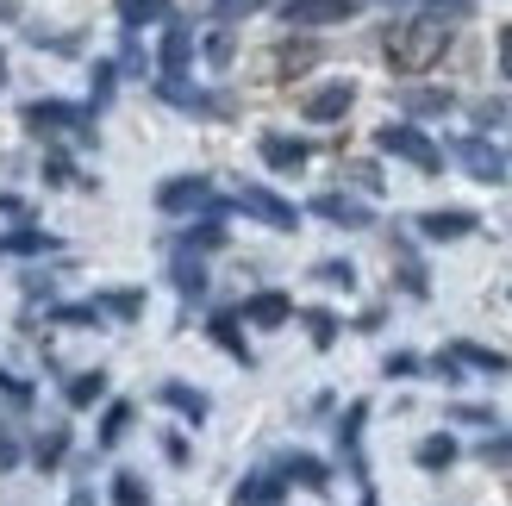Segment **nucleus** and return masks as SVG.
Wrapping results in <instances>:
<instances>
[{"label": "nucleus", "instance_id": "f257e3e1", "mask_svg": "<svg viewBox=\"0 0 512 506\" xmlns=\"http://www.w3.org/2000/svg\"><path fill=\"white\" fill-rule=\"evenodd\" d=\"M450 32H456V25H450L444 13L400 19V25H388V38H381V57H388L394 75H425V69L450 50Z\"/></svg>", "mask_w": 512, "mask_h": 506}, {"label": "nucleus", "instance_id": "f03ea898", "mask_svg": "<svg viewBox=\"0 0 512 506\" xmlns=\"http://www.w3.org/2000/svg\"><path fill=\"white\" fill-rule=\"evenodd\" d=\"M375 150H381V157L413 163L419 175H444V144H431L419 125H381V132H375Z\"/></svg>", "mask_w": 512, "mask_h": 506}, {"label": "nucleus", "instance_id": "7ed1b4c3", "mask_svg": "<svg viewBox=\"0 0 512 506\" xmlns=\"http://www.w3.org/2000/svg\"><path fill=\"white\" fill-rule=\"evenodd\" d=\"M157 207L163 213H225V200L213 194L207 175H169L157 188Z\"/></svg>", "mask_w": 512, "mask_h": 506}, {"label": "nucleus", "instance_id": "20e7f679", "mask_svg": "<svg viewBox=\"0 0 512 506\" xmlns=\"http://www.w3.org/2000/svg\"><path fill=\"white\" fill-rule=\"evenodd\" d=\"M232 207L250 213V219H263V225H275V232H294V225H300V207H294V200H281L275 188H256V182H244V188L232 194Z\"/></svg>", "mask_w": 512, "mask_h": 506}, {"label": "nucleus", "instance_id": "39448f33", "mask_svg": "<svg viewBox=\"0 0 512 506\" xmlns=\"http://www.w3.org/2000/svg\"><path fill=\"white\" fill-rule=\"evenodd\" d=\"M88 107H75V100H32V107H25V125H32V132H82V138H94L88 132Z\"/></svg>", "mask_w": 512, "mask_h": 506}, {"label": "nucleus", "instance_id": "423d86ee", "mask_svg": "<svg viewBox=\"0 0 512 506\" xmlns=\"http://www.w3.org/2000/svg\"><path fill=\"white\" fill-rule=\"evenodd\" d=\"M356 19V0H288L281 7V25H294V32H319V25H344Z\"/></svg>", "mask_w": 512, "mask_h": 506}, {"label": "nucleus", "instance_id": "0eeeda50", "mask_svg": "<svg viewBox=\"0 0 512 506\" xmlns=\"http://www.w3.org/2000/svg\"><path fill=\"white\" fill-rule=\"evenodd\" d=\"M456 163H463L475 182H506V150L494 138H456Z\"/></svg>", "mask_w": 512, "mask_h": 506}, {"label": "nucleus", "instance_id": "6e6552de", "mask_svg": "<svg viewBox=\"0 0 512 506\" xmlns=\"http://www.w3.org/2000/svg\"><path fill=\"white\" fill-rule=\"evenodd\" d=\"M157 100H169V107H182V113H200V119H219V113H232V100L225 94H207V88H194V82H157Z\"/></svg>", "mask_w": 512, "mask_h": 506}, {"label": "nucleus", "instance_id": "1a4fd4ad", "mask_svg": "<svg viewBox=\"0 0 512 506\" xmlns=\"http://www.w3.org/2000/svg\"><path fill=\"white\" fill-rule=\"evenodd\" d=\"M350 107H356V82H325V88H313V94L300 100V113L313 119V125H338Z\"/></svg>", "mask_w": 512, "mask_h": 506}, {"label": "nucleus", "instance_id": "9d476101", "mask_svg": "<svg viewBox=\"0 0 512 506\" xmlns=\"http://www.w3.org/2000/svg\"><path fill=\"white\" fill-rule=\"evenodd\" d=\"M157 63H163V75H169V82H182V75H188V63H194V25H182V19H169V25H163Z\"/></svg>", "mask_w": 512, "mask_h": 506}, {"label": "nucleus", "instance_id": "9b49d317", "mask_svg": "<svg viewBox=\"0 0 512 506\" xmlns=\"http://www.w3.org/2000/svg\"><path fill=\"white\" fill-rule=\"evenodd\" d=\"M413 225H419V238H431V244H456V238H469L481 219L463 213V207H438V213H419Z\"/></svg>", "mask_w": 512, "mask_h": 506}, {"label": "nucleus", "instance_id": "f8f14e48", "mask_svg": "<svg viewBox=\"0 0 512 506\" xmlns=\"http://www.w3.org/2000/svg\"><path fill=\"white\" fill-rule=\"evenodd\" d=\"M256 157H263L275 175H294V169L313 163V144H306V138H281V132H269L263 144H256Z\"/></svg>", "mask_w": 512, "mask_h": 506}, {"label": "nucleus", "instance_id": "ddd939ff", "mask_svg": "<svg viewBox=\"0 0 512 506\" xmlns=\"http://www.w3.org/2000/svg\"><path fill=\"white\" fill-rule=\"evenodd\" d=\"M313 213H319L325 225H344V232H363V225H375V213H369L356 194H319Z\"/></svg>", "mask_w": 512, "mask_h": 506}, {"label": "nucleus", "instance_id": "4468645a", "mask_svg": "<svg viewBox=\"0 0 512 506\" xmlns=\"http://www.w3.org/2000/svg\"><path fill=\"white\" fill-rule=\"evenodd\" d=\"M281 500H288V482H281L275 469H256L232 488V506H281Z\"/></svg>", "mask_w": 512, "mask_h": 506}, {"label": "nucleus", "instance_id": "2eb2a0df", "mask_svg": "<svg viewBox=\"0 0 512 506\" xmlns=\"http://www.w3.org/2000/svg\"><path fill=\"white\" fill-rule=\"evenodd\" d=\"M288 319H294V300L281 294V288H263V294L244 300V325H263V332H275V325H288Z\"/></svg>", "mask_w": 512, "mask_h": 506}, {"label": "nucleus", "instance_id": "dca6fc26", "mask_svg": "<svg viewBox=\"0 0 512 506\" xmlns=\"http://www.w3.org/2000/svg\"><path fill=\"white\" fill-rule=\"evenodd\" d=\"M281 482H300V488H313V494H331V469L319 457H306V450H294V457H281Z\"/></svg>", "mask_w": 512, "mask_h": 506}, {"label": "nucleus", "instance_id": "f3484780", "mask_svg": "<svg viewBox=\"0 0 512 506\" xmlns=\"http://www.w3.org/2000/svg\"><path fill=\"white\" fill-rule=\"evenodd\" d=\"M207 338H213L232 363L250 369V344H244V319H238V313H213V319H207Z\"/></svg>", "mask_w": 512, "mask_h": 506}, {"label": "nucleus", "instance_id": "a211bd4d", "mask_svg": "<svg viewBox=\"0 0 512 506\" xmlns=\"http://www.w3.org/2000/svg\"><path fill=\"white\" fill-rule=\"evenodd\" d=\"M450 357L463 363V369H481V375H512V357H506V350H488V344H469V338H456V344H450Z\"/></svg>", "mask_w": 512, "mask_h": 506}, {"label": "nucleus", "instance_id": "6ab92c4d", "mask_svg": "<svg viewBox=\"0 0 512 506\" xmlns=\"http://www.w3.org/2000/svg\"><path fill=\"white\" fill-rule=\"evenodd\" d=\"M63 400H69L75 413H82V407H100V400H107V369H82V375H69V382H63Z\"/></svg>", "mask_w": 512, "mask_h": 506}, {"label": "nucleus", "instance_id": "aec40b11", "mask_svg": "<svg viewBox=\"0 0 512 506\" xmlns=\"http://www.w3.org/2000/svg\"><path fill=\"white\" fill-rule=\"evenodd\" d=\"M157 400H163L169 413H182L188 425H200V419H207V394H200V388H188V382H163V388H157Z\"/></svg>", "mask_w": 512, "mask_h": 506}, {"label": "nucleus", "instance_id": "412c9836", "mask_svg": "<svg viewBox=\"0 0 512 506\" xmlns=\"http://www.w3.org/2000/svg\"><path fill=\"white\" fill-rule=\"evenodd\" d=\"M119 19H125V38H132L138 25H169L175 0H119Z\"/></svg>", "mask_w": 512, "mask_h": 506}, {"label": "nucleus", "instance_id": "4be33fe9", "mask_svg": "<svg viewBox=\"0 0 512 506\" xmlns=\"http://www.w3.org/2000/svg\"><path fill=\"white\" fill-rule=\"evenodd\" d=\"M400 107L413 113V119H438V113L456 107V94H450V88H406V94H400Z\"/></svg>", "mask_w": 512, "mask_h": 506}, {"label": "nucleus", "instance_id": "5701e85b", "mask_svg": "<svg viewBox=\"0 0 512 506\" xmlns=\"http://www.w3.org/2000/svg\"><path fill=\"white\" fill-rule=\"evenodd\" d=\"M363 425H369V400H356V407L338 419V444H344V457L363 469V457H356V450H363Z\"/></svg>", "mask_w": 512, "mask_h": 506}, {"label": "nucleus", "instance_id": "b1692460", "mask_svg": "<svg viewBox=\"0 0 512 506\" xmlns=\"http://www.w3.org/2000/svg\"><path fill=\"white\" fill-rule=\"evenodd\" d=\"M169 282H175V294L200 300V294H207V269H200V257H188V250H182V257L169 263Z\"/></svg>", "mask_w": 512, "mask_h": 506}, {"label": "nucleus", "instance_id": "393cba45", "mask_svg": "<svg viewBox=\"0 0 512 506\" xmlns=\"http://www.w3.org/2000/svg\"><path fill=\"white\" fill-rule=\"evenodd\" d=\"M132 400H107V413H100V450H113L125 432H132Z\"/></svg>", "mask_w": 512, "mask_h": 506}, {"label": "nucleus", "instance_id": "a878e982", "mask_svg": "<svg viewBox=\"0 0 512 506\" xmlns=\"http://www.w3.org/2000/svg\"><path fill=\"white\" fill-rule=\"evenodd\" d=\"M38 250H57L50 232H32V225H19V232L0 238V257H38Z\"/></svg>", "mask_w": 512, "mask_h": 506}, {"label": "nucleus", "instance_id": "bb28decb", "mask_svg": "<svg viewBox=\"0 0 512 506\" xmlns=\"http://www.w3.org/2000/svg\"><path fill=\"white\" fill-rule=\"evenodd\" d=\"M413 457H419V469H450V463H456V438H450V432H431Z\"/></svg>", "mask_w": 512, "mask_h": 506}, {"label": "nucleus", "instance_id": "cd10ccee", "mask_svg": "<svg viewBox=\"0 0 512 506\" xmlns=\"http://www.w3.org/2000/svg\"><path fill=\"white\" fill-rule=\"evenodd\" d=\"M219 244H225V225H219V213H207L200 225H188V232H182V250H188V257H194V250H219Z\"/></svg>", "mask_w": 512, "mask_h": 506}, {"label": "nucleus", "instance_id": "c85d7f7f", "mask_svg": "<svg viewBox=\"0 0 512 506\" xmlns=\"http://www.w3.org/2000/svg\"><path fill=\"white\" fill-rule=\"evenodd\" d=\"M63 457H69V432H63V425H50V432L32 444V463H38V469H57Z\"/></svg>", "mask_w": 512, "mask_h": 506}, {"label": "nucleus", "instance_id": "c756f323", "mask_svg": "<svg viewBox=\"0 0 512 506\" xmlns=\"http://www.w3.org/2000/svg\"><path fill=\"white\" fill-rule=\"evenodd\" d=\"M94 307L113 313V319H138V313H144V294H138V288H113V294H100Z\"/></svg>", "mask_w": 512, "mask_h": 506}, {"label": "nucleus", "instance_id": "7c9ffc66", "mask_svg": "<svg viewBox=\"0 0 512 506\" xmlns=\"http://www.w3.org/2000/svg\"><path fill=\"white\" fill-rule=\"evenodd\" d=\"M50 319L69 325V332H94L100 325V307H82V300H63V307H50Z\"/></svg>", "mask_w": 512, "mask_h": 506}, {"label": "nucleus", "instance_id": "2f4dec72", "mask_svg": "<svg viewBox=\"0 0 512 506\" xmlns=\"http://www.w3.org/2000/svg\"><path fill=\"white\" fill-rule=\"evenodd\" d=\"M113 506H150V488H144V475L119 469V475H113Z\"/></svg>", "mask_w": 512, "mask_h": 506}, {"label": "nucleus", "instance_id": "473e14b6", "mask_svg": "<svg viewBox=\"0 0 512 506\" xmlns=\"http://www.w3.org/2000/svg\"><path fill=\"white\" fill-rule=\"evenodd\" d=\"M306 332H313V344H319V350H331V344H338V313L313 307V313H306Z\"/></svg>", "mask_w": 512, "mask_h": 506}, {"label": "nucleus", "instance_id": "72a5a7b5", "mask_svg": "<svg viewBox=\"0 0 512 506\" xmlns=\"http://www.w3.org/2000/svg\"><path fill=\"white\" fill-rule=\"evenodd\" d=\"M475 457H481V463H488V469H512V432H500V438H488V444H481V450H475Z\"/></svg>", "mask_w": 512, "mask_h": 506}, {"label": "nucleus", "instance_id": "f704fd0d", "mask_svg": "<svg viewBox=\"0 0 512 506\" xmlns=\"http://www.w3.org/2000/svg\"><path fill=\"white\" fill-rule=\"evenodd\" d=\"M313 275H319V282H325V288H356V269H350L344 257H331V263H319Z\"/></svg>", "mask_w": 512, "mask_h": 506}, {"label": "nucleus", "instance_id": "c9c22d12", "mask_svg": "<svg viewBox=\"0 0 512 506\" xmlns=\"http://www.w3.org/2000/svg\"><path fill=\"white\" fill-rule=\"evenodd\" d=\"M19 463H25V444L13 438V425H0V475L19 469Z\"/></svg>", "mask_w": 512, "mask_h": 506}, {"label": "nucleus", "instance_id": "e433bc0d", "mask_svg": "<svg viewBox=\"0 0 512 506\" xmlns=\"http://www.w3.org/2000/svg\"><path fill=\"white\" fill-rule=\"evenodd\" d=\"M113 88H119V69L113 63H94V107H107Z\"/></svg>", "mask_w": 512, "mask_h": 506}, {"label": "nucleus", "instance_id": "4c0bfd02", "mask_svg": "<svg viewBox=\"0 0 512 506\" xmlns=\"http://www.w3.org/2000/svg\"><path fill=\"white\" fill-rule=\"evenodd\" d=\"M44 182H50V188H69V182H75V163L63 157V150H50V163H44Z\"/></svg>", "mask_w": 512, "mask_h": 506}, {"label": "nucleus", "instance_id": "58836bf2", "mask_svg": "<svg viewBox=\"0 0 512 506\" xmlns=\"http://www.w3.org/2000/svg\"><path fill=\"white\" fill-rule=\"evenodd\" d=\"M232 50H238V44H232V32L219 25V32L207 38V63H213V69H225V63H232Z\"/></svg>", "mask_w": 512, "mask_h": 506}, {"label": "nucleus", "instance_id": "ea45409f", "mask_svg": "<svg viewBox=\"0 0 512 506\" xmlns=\"http://www.w3.org/2000/svg\"><path fill=\"white\" fill-rule=\"evenodd\" d=\"M313 57H319L313 44H281V50H275V63H281V69H306Z\"/></svg>", "mask_w": 512, "mask_h": 506}, {"label": "nucleus", "instance_id": "a19ab883", "mask_svg": "<svg viewBox=\"0 0 512 506\" xmlns=\"http://www.w3.org/2000/svg\"><path fill=\"white\" fill-rule=\"evenodd\" d=\"M113 69H125V75H144V69H150V57H144V50H138L132 38H125V44H119V63H113Z\"/></svg>", "mask_w": 512, "mask_h": 506}, {"label": "nucleus", "instance_id": "79ce46f5", "mask_svg": "<svg viewBox=\"0 0 512 506\" xmlns=\"http://www.w3.org/2000/svg\"><path fill=\"white\" fill-rule=\"evenodd\" d=\"M0 394H13V400H25V407H32V382H25V375H13L7 363H0Z\"/></svg>", "mask_w": 512, "mask_h": 506}, {"label": "nucleus", "instance_id": "37998d69", "mask_svg": "<svg viewBox=\"0 0 512 506\" xmlns=\"http://www.w3.org/2000/svg\"><path fill=\"white\" fill-rule=\"evenodd\" d=\"M425 363L413 357V350H394V357H388V375H394V382H406V375H419Z\"/></svg>", "mask_w": 512, "mask_h": 506}, {"label": "nucleus", "instance_id": "c03bdc74", "mask_svg": "<svg viewBox=\"0 0 512 506\" xmlns=\"http://www.w3.org/2000/svg\"><path fill=\"white\" fill-rule=\"evenodd\" d=\"M256 7H269V0H213L219 19H244V13H256Z\"/></svg>", "mask_w": 512, "mask_h": 506}, {"label": "nucleus", "instance_id": "a18cd8bd", "mask_svg": "<svg viewBox=\"0 0 512 506\" xmlns=\"http://www.w3.org/2000/svg\"><path fill=\"white\" fill-rule=\"evenodd\" d=\"M425 369H431V375H438V382H463V363H456V357H450V350H444V357H431Z\"/></svg>", "mask_w": 512, "mask_h": 506}, {"label": "nucleus", "instance_id": "49530a36", "mask_svg": "<svg viewBox=\"0 0 512 506\" xmlns=\"http://www.w3.org/2000/svg\"><path fill=\"white\" fill-rule=\"evenodd\" d=\"M163 457L169 463H188V438L182 432H163Z\"/></svg>", "mask_w": 512, "mask_h": 506}, {"label": "nucleus", "instance_id": "de8ad7c7", "mask_svg": "<svg viewBox=\"0 0 512 506\" xmlns=\"http://www.w3.org/2000/svg\"><path fill=\"white\" fill-rule=\"evenodd\" d=\"M0 213H7V219H25V225H32V207H25L19 194H0Z\"/></svg>", "mask_w": 512, "mask_h": 506}, {"label": "nucleus", "instance_id": "09e8293b", "mask_svg": "<svg viewBox=\"0 0 512 506\" xmlns=\"http://www.w3.org/2000/svg\"><path fill=\"white\" fill-rule=\"evenodd\" d=\"M500 75L512 82V25H500Z\"/></svg>", "mask_w": 512, "mask_h": 506}, {"label": "nucleus", "instance_id": "8fccbe9b", "mask_svg": "<svg viewBox=\"0 0 512 506\" xmlns=\"http://www.w3.org/2000/svg\"><path fill=\"white\" fill-rule=\"evenodd\" d=\"M400 288H406V294H425V269L406 263V269H400Z\"/></svg>", "mask_w": 512, "mask_h": 506}, {"label": "nucleus", "instance_id": "3c124183", "mask_svg": "<svg viewBox=\"0 0 512 506\" xmlns=\"http://www.w3.org/2000/svg\"><path fill=\"white\" fill-rule=\"evenodd\" d=\"M350 175H356V188H369V194H381V175H375V169H369V163H356V169H350Z\"/></svg>", "mask_w": 512, "mask_h": 506}, {"label": "nucleus", "instance_id": "603ef678", "mask_svg": "<svg viewBox=\"0 0 512 506\" xmlns=\"http://www.w3.org/2000/svg\"><path fill=\"white\" fill-rule=\"evenodd\" d=\"M456 419H463V425H494V413H488V407H456Z\"/></svg>", "mask_w": 512, "mask_h": 506}, {"label": "nucleus", "instance_id": "864d4df0", "mask_svg": "<svg viewBox=\"0 0 512 506\" xmlns=\"http://www.w3.org/2000/svg\"><path fill=\"white\" fill-rule=\"evenodd\" d=\"M69 506H94V494H88V488H75V494H69Z\"/></svg>", "mask_w": 512, "mask_h": 506}, {"label": "nucleus", "instance_id": "5fc2aeb1", "mask_svg": "<svg viewBox=\"0 0 512 506\" xmlns=\"http://www.w3.org/2000/svg\"><path fill=\"white\" fill-rule=\"evenodd\" d=\"M13 13H19V0H0V25H7Z\"/></svg>", "mask_w": 512, "mask_h": 506}, {"label": "nucleus", "instance_id": "6e6d98bb", "mask_svg": "<svg viewBox=\"0 0 512 506\" xmlns=\"http://www.w3.org/2000/svg\"><path fill=\"white\" fill-rule=\"evenodd\" d=\"M0 88H7V50H0Z\"/></svg>", "mask_w": 512, "mask_h": 506}]
</instances>
